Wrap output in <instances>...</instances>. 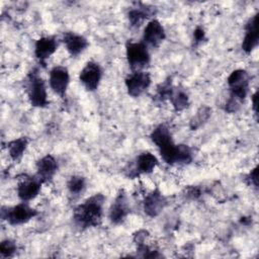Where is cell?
<instances>
[{
	"label": "cell",
	"instance_id": "15",
	"mask_svg": "<svg viewBox=\"0 0 259 259\" xmlns=\"http://www.w3.org/2000/svg\"><path fill=\"white\" fill-rule=\"evenodd\" d=\"M58 48V42L54 36H44L36 40L34 47V55L39 63L45 65L48 60Z\"/></svg>",
	"mask_w": 259,
	"mask_h": 259
},
{
	"label": "cell",
	"instance_id": "17",
	"mask_svg": "<svg viewBox=\"0 0 259 259\" xmlns=\"http://www.w3.org/2000/svg\"><path fill=\"white\" fill-rule=\"evenodd\" d=\"M155 13V7L139 2L128 11L127 17L133 27H139L146 19L150 18Z\"/></svg>",
	"mask_w": 259,
	"mask_h": 259
},
{
	"label": "cell",
	"instance_id": "16",
	"mask_svg": "<svg viewBox=\"0 0 259 259\" xmlns=\"http://www.w3.org/2000/svg\"><path fill=\"white\" fill-rule=\"evenodd\" d=\"M58 170V163L52 155H46L36 163V176L44 182L52 180Z\"/></svg>",
	"mask_w": 259,
	"mask_h": 259
},
{
	"label": "cell",
	"instance_id": "3",
	"mask_svg": "<svg viewBox=\"0 0 259 259\" xmlns=\"http://www.w3.org/2000/svg\"><path fill=\"white\" fill-rule=\"evenodd\" d=\"M26 91L29 102L34 107H46L49 105V99L45 81L39 77L36 71H32L27 76Z\"/></svg>",
	"mask_w": 259,
	"mask_h": 259
},
{
	"label": "cell",
	"instance_id": "14",
	"mask_svg": "<svg viewBox=\"0 0 259 259\" xmlns=\"http://www.w3.org/2000/svg\"><path fill=\"white\" fill-rule=\"evenodd\" d=\"M258 14L252 16L245 27V36L242 42V50L246 54H250L258 45Z\"/></svg>",
	"mask_w": 259,
	"mask_h": 259
},
{
	"label": "cell",
	"instance_id": "11",
	"mask_svg": "<svg viewBox=\"0 0 259 259\" xmlns=\"http://www.w3.org/2000/svg\"><path fill=\"white\" fill-rule=\"evenodd\" d=\"M165 37H166V34H165L164 27L158 20L153 19L148 22V24L144 29V34H143V39L145 45L151 46L154 48L159 47L160 44L165 39Z\"/></svg>",
	"mask_w": 259,
	"mask_h": 259
},
{
	"label": "cell",
	"instance_id": "24",
	"mask_svg": "<svg viewBox=\"0 0 259 259\" xmlns=\"http://www.w3.org/2000/svg\"><path fill=\"white\" fill-rule=\"evenodd\" d=\"M16 244L11 240H4L0 244V255L2 258L13 256L16 252Z\"/></svg>",
	"mask_w": 259,
	"mask_h": 259
},
{
	"label": "cell",
	"instance_id": "20",
	"mask_svg": "<svg viewBox=\"0 0 259 259\" xmlns=\"http://www.w3.org/2000/svg\"><path fill=\"white\" fill-rule=\"evenodd\" d=\"M27 144H28V140L25 137H21V138H18V139H15V140L9 142L7 149H8V153H9L11 159L14 161L19 160L22 157V155L27 147Z\"/></svg>",
	"mask_w": 259,
	"mask_h": 259
},
{
	"label": "cell",
	"instance_id": "1",
	"mask_svg": "<svg viewBox=\"0 0 259 259\" xmlns=\"http://www.w3.org/2000/svg\"><path fill=\"white\" fill-rule=\"evenodd\" d=\"M151 140L158 147L163 160L167 164H189L191 162V149L186 145H175L169 128L165 124H159L153 130Z\"/></svg>",
	"mask_w": 259,
	"mask_h": 259
},
{
	"label": "cell",
	"instance_id": "13",
	"mask_svg": "<svg viewBox=\"0 0 259 259\" xmlns=\"http://www.w3.org/2000/svg\"><path fill=\"white\" fill-rule=\"evenodd\" d=\"M130 212V207L126 199V195L123 191H120L114 199L109 209V220L111 223L117 225L122 223Z\"/></svg>",
	"mask_w": 259,
	"mask_h": 259
},
{
	"label": "cell",
	"instance_id": "7",
	"mask_svg": "<svg viewBox=\"0 0 259 259\" xmlns=\"http://www.w3.org/2000/svg\"><path fill=\"white\" fill-rule=\"evenodd\" d=\"M151 85V76L147 72L134 71L125 78L127 93L132 97L141 96Z\"/></svg>",
	"mask_w": 259,
	"mask_h": 259
},
{
	"label": "cell",
	"instance_id": "26",
	"mask_svg": "<svg viewBox=\"0 0 259 259\" xmlns=\"http://www.w3.org/2000/svg\"><path fill=\"white\" fill-rule=\"evenodd\" d=\"M193 37H194V41L195 44H198V42H201L204 37H205V33H204V30L201 28V27H196L193 31Z\"/></svg>",
	"mask_w": 259,
	"mask_h": 259
},
{
	"label": "cell",
	"instance_id": "4",
	"mask_svg": "<svg viewBox=\"0 0 259 259\" xmlns=\"http://www.w3.org/2000/svg\"><path fill=\"white\" fill-rule=\"evenodd\" d=\"M227 81L231 92L230 98L241 103L245 99L249 91V74L243 69H238L231 73Z\"/></svg>",
	"mask_w": 259,
	"mask_h": 259
},
{
	"label": "cell",
	"instance_id": "23",
	"mask_svg": "<svg viewBox=\"0 0 259 259\" xmlns=\"http://www.w3.org/2000/svg\"><path fill=\"white\" fill-rule=\"evenodd\" d=\"M85 185H86L85 178L82 176H76V175L72 176L67 183L68 189L72 194H80L85 189Z\"/></svg>",
	"mask_w": 259,
	"mask_h": 259
},
{
	"label": "cell",
	"instance_id": "8",
	"mask_svg": "<svg viewBox=\"0 0 259 259\" xmlns=\"http://www.w3.org/2000/svg\"><path fill=\"white\" fill-rule=\"evenodd\" d=\"M102 77V70L95 62H88L81 70L79 80L88 91H94L98 88Z\"/></svg>",
	"mask_w": 259,
	"mask_h": 259
},
{
	"label": "cell",
	"instance_id": "21",
	"mask_svg": "<svg viewBox=\"0 0 259 259\" xmlns=\"http://www.w3.org/2000/svg\"><path fill=\"white\" fill-rule=\"evenodd\" d=\"M169 100L171 101V103L176 111H181V110L187 108L189 105L188 95L182 89L174 88L169 97Z\"/></svg>",
	"mask_w": 259,
	"mask_h": 259
},
{
	"label": "cell",
	"instance_id": "12",
	"mask_svg": "<svg viewBox=\"0 0 259 259\" xmlns=\"http://www.w3.org/2000/svg\"><path fill=\"white\" fill-rule=\"evenodd\" d=\"M166 198L162 192L157 188L150 192L144 199V211L151 218L157 217L166 205Z\"/></svg>",
	"mask_w": 259,
	"mask_h": 259
},
{
	"label": "cell",
	"instance_id": "25",
	"mask_svg": "<svg viewBox=\"0 0 259 259\" xmlns=\"http://www.w3.org/2000/svg\"><path fill=\"white\" fill-rule=\"evenodd\" d=\"M248 180L251 185H253L255 188H257V186H258V168L257 167H255L250 172V174L248 176Z\"/></svg>",
	"mask_w": 259,
	"mask_h": 259
},
{
	"label": "cell",
	"instance_id": "10",
	"mask_svg": "<svg viewBox=\"0 0 259 259\" xmlns=\"http://www.w3.org/2000/svg\"><path fill=\"white\" fill-rule=\"evenodd\" d=\"M157 164L158 160L152 153L143 152L136 158L134 166L130 170L128 176L136 177L141 174H150L154 171Z\"/></svg>",
	"mask_w": 259,
	"mask_h": 259
},
{
	"label": "cell",
	"instance_id": "9",
	"mask_svg": "<svg viewBox=\"0 0 259 259\" xmlns=\"http://www.w3.org/2000/svg\"><path fill=\"white\" fill-rule=\"evenodd\" d=\"M50 86L53 91L61 97H64L70 82V76L67 68L62 66L54 67L50 73Z\"/></svg>",
	"mask_w": 259,
	"mask_h": 259
},
{
	"label": "cell",
	"instance_id": "5",
	"mask_svg": "<svg viewBox=\"0 0 259 259\" xmlns=\"http://www.w3.org/2000/svg\"><path fill=\"white\" fill-rule=\"evenodd\" d=\"M126 59L133 71H142L149 65L151 60L147 45L128 41L126 44Z\"/></svg>",
	"mask_w": 259,
	"mask_h": 259
},
{
	"label": "cell",
	"instance_id": "27",
	"mask_svg": "<svg viewBox=\"0 0 259 259\" xmlns=\"http://www.w3.org/2000/svg\"><path fill=\"white\" fill-rule=\"evenodd\" d=\"M257 96H258V92L256 91L252 96V106H253V110L256 115H257V98H258Z\"/></svg>",
	"mask_w": 259,
	"mask_h": 259
},
{
	"label": "cell",
	"instance_id": "2",
	"mask_svg": "<svg viewBox=\"0 0 259 259\" xmlns=\"http://www.w3.org/2000/svg\"><path fill=\"white\" fill-rule=\"evenodd\" d=\"M104 200L102 194L96 193L79 204L73 213L75 224L83 229L97 227L102 220Z\"/></svg>",
	"mask_w": 259,
	"mask_h": 259
},
{
	"label": "cell",
	"instance_id": "22",
	"mask_svg": "<svg viewBox=\"0 0 259 259\" xmlns=\"http://www.w3.org/2000/svg\"><path fill=\"white\" fill-rule=\"evenodd\" d=\"M210 112H211V109L209 107H207L205 105L200 106L199 109L197 110L196 114L190 120V124H189L190 128L194 131V130L198 128L199 126H201L210 116Z\"/></svg>",
	"mask_w": 259,
	"mask_h": 259
},
{
	"label": "cell",
	"instance_id": "6",
	"mask_svg": "<svg viewBox=\"0 0 259 259\" xmlns=\"http://www.w3.org/2000/svg\"><path fill=\"white\" fill-rule=\"evenodd\" d=\"M36 214H37V211L24 202L14 206L2 208V218L12 226H17V225H22L24 223H27Z\"/></svg>",
	"mask_w": 259,
	"mask_h": 259
},
{
	"label": "cell",
	"instance_id": "19",
	"mask_svg": "<svg viewBox=\"0 0 259 259\" xmlns=\"http://www.w3.org/2000/svg\"><path fill=\"white\" fill-rule=\"evenodd\" d=\"M63 41L67 51L73 57L78 56L88 47V40L84 36L75 32H66L64 34Z\"/></svg>",
	"mask_w": 259,
	"mask_h": 259
},
{
	"label": "cell",
	"instance_id": "18",
	"mask_svg": "<svg viewBox=\"0 0 259 259\" xmlns=\"http://www.w3.org/2000/svg\"><path fill=\"white\" fill-rule=\"evenodd\" d=\"M41 186V181L38 178H32V177H27L24 178L20 183H18L17 186V194L18 197L22 201H28L32 198H34Z\"/></svg>",
	"mask_w": 259,
	"mask_h": 259
}]
</instances>
